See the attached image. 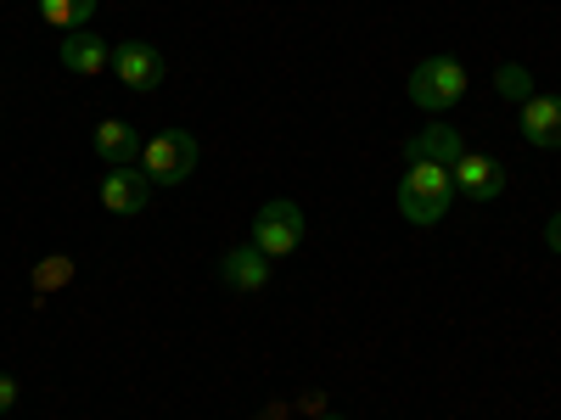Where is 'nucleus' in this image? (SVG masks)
Here are the masks:
<instances>
[{
    "label": "nucleus",
    "mask_w": 561,
    "mask_h": 420,
    "mask_svg": "<svg viewBox=\"0 0 561 420\" xmlns=\"http://www.w3.org/2000/svg\"><path fill=\"white\" fill-rule=\"evenodd\" d=\"M455 208V174L438 168V163H410V174L399 179V213L410 224H438L444 213Z\"/></svg>",
    "instance_id": "f257e3e1"
},
{
    "label": "nucleus",
    "mask_w": 561,
    "mask_h": 420,
    "mask_svg": "<svg viewBox=\"0 0 561 420\" xmlns=\"http://www.w3.org/2000/svg\"><path fill=\"white\" fill-rule=\"evenodd\" d=\"M197 158H203V147H197V135H185V129H163V135H152L147 147H140V174H147L152 185H185L192 179V168H197Z\"/></svg>",
    "instance_id": "f03ea898"
},
{
    "label": "nucleus",
    "mask_w": 561,
    "mask_h": 420,
    "mask_svg": "<svg viewBox=\"0 0 561 420\" xmlns=\"http://www.w3.org/2000/svg\"><path fill=\"white\" fill-rule=\"evenodd\" d=\"M404 96L421 107V113H449L460 96H466V68L455 57H427V62H415L410 84H404Z\"/></svg>",
    "instance_id": "7ed1b4c3"
},
{
    "label": "nucleus",
    "mask_w": 561,
    "mask_h": 420,
    "mask_svg": "<svg viewBox=\"0 0 561 420\" xmlns=\"http://www.w3.org/2000/svg\"><path fill=\"white\" fill-rule=\"evenodd\" d=\"M304 242V208L298 202H264L253 213V247L264 258H293Z\"/></svg>",
    "instance_id": "20e7f679"
},
{
    "label": "nucleus",
    "mask_w": 561,
    "mask_h": 420,
    "mask_svg": "<svg viewBox=\"0 0 561 420\" xmlns=\"http://www.w3.org/2000/svg\"><path fill=\"white\" fill-rule=\"evenodd\" d=\"M449 174H455V197H466V202H500L505 197V163L489 152H466Z\"/></svg>",
    "instance_id": "39448f33"
},
{
    "label": "nucleus",
    "mask_w": 561,
    "mask_h": 420,
    "mask_svg": "<svg viewBox=\"0 0 561 420\" xmlns=\"http://www.w3.org/2000/svg\"><path fill=\"white\" fill-rule=\"evenodd\" d=\"M113 73L124 79V90H158L163 84V51H152L147 39H118L113 45Z\"/></svg>",
    "instance_id": "423d86ee"
},
{
    "label": "nucleus",
    "mask_w": 561,
    "mask_h": 420,
    "mask_svg": "<svg viewBox=\"0 0 561 420\" xmlns=\"http://www.w3.org/2000/svg\"><path fill=\"white\" fill-rule=\"evenodd\" d=\"M57 62L68 73H79V79H102V68H113V45L102 34H90V28H73L57 45Z\"/></svg>",
    "instance_id": "0eeeda50"
},
{
    "label": "nucleus",
    "mask_w": 561,
    "mask_h": 420,
    "mask_svg": "<svg viewBox=\"0 0 561 420\" xmlns=\"http://www.w3.org/2000/svg\"><path fill=\"white\" fill-rule=\"evenodd\" d=\"M410 163H438V168H455L460 158H466V140H460V129L455 124H427V129H415L410 135Z\"/></svg>",
    "instance_id": "6e6552de"
},
{
    "label": "nucleus",
    "mask_w": 561,
    "mask_h": 420,
    "mask_svg": "<svg viewBox=\"0 0 561 420\" xmlns=\"http://www.w3.org/2000/svg\"><path fill=\"white\" fill-rule=\"evenodd\" d=\"M147 197H152V179L140 174V168H107V174H102V208H107V213L129 219V213L147 208Z\"/></svg>",
    "instance_id": "1a4fd4ad"
},
{
    "label": "nucleus",
    "mask_w": 561,
    "mask_h": 420,
    "mask_svg": "<svg viewBox=\"0 0 561 420\" xmlns=\"http://www.w3.org/2000/svg\"><path fill=\"white\" fill-rule=\"evenodd\" d=\"M270 264H275V258H264L253 242H248V247H230V253L219 258V280H225L230 292H264V287H270Z\"/></svg>",
    "instance_id": "9d476101"
},
{
    "label": "nucleus",
    "mask_w": 561,
    "mask_h": 420,
    "mask_svg": "<svg viewBox=\"0 0 561 420\" xmlns=\"http://www.w3.org/2000/svg\"><path fill=\"white\" fill-rule=\"evenodd\" d=\"M90 147H96V158L107 168H135L140 163V135L124 124V118H102L96 135H90Z\"/></svg>",
    "instance_id": "9b49d317"
},
{
    "label": "nucleus",
    "mask_w": 561,
    "mask_h": 420,
    "mask_svg": "<svg viewBox=\"0 0 561 420\" xmlns=\"http://www.w3.org/2000/svg\"><path fill=\"white\" fill-rule=\"evenodd\" d=\"M523 140L539 152H561V96L523 102Z\"/></svg>",
    "instance_id": "f8f14e48"
},
{
    "label": "nucleus",
    "mask_w": 561,
    "mask_h": 420,
    "mask_svg": "<svg viewBox=\"0 0 561 420\" xmlns=\"http://www.w3.org/2000/svg\"><path fill=\"white\" fill-rule=\"evenodd\" d=\"M39 18L51 23V28H90L96 0H39Z\"/></svg>",
    "instance_id": "ddd939ff"
},
{
    "label": "nucleus",
    "mask_w": 561,
    "mask_h": 420,
    "mask_svg": "<svg viewBox=\"0 0 561 420\" xmlns=\"http://www.w3.org/2000/svg\"><path fill=\"white\" fill-rule=\"evenodd\" d=\"M494 90H500L505 102H534V96H539V90H534V73H528L523 62H505V68L494 73Z\"/></svg>",
    "instance_id": "4468645a"
},
{
    "label": "nucleus",
    "mask_w": 561,
    "mask_h": 420,
    "mask_svg": "<svg viewBox=\"0 0 561 420\" xmlns=\"http://www.w3.org/2000/svg\"><path fill=\"white\" fill-rule=\"evenodd\" d=\"M68 275H73V264H68V258L57 253L51 264H45V269H39V287H62V280H68Z\"/></svg>",
    "instance_id": "2eb2a0df"
},
{
    "label": "nucleus",
    "mask_w": 561,
    "mask_h": 420,
    "mask_svg": "<svg viewBox=\"0 0 561 420\" xmlns=\"http://www.w3.org/2000/svg\"><path fill=\"white\" fill-rule=\"evenodd\" d=\"M18 393H23V387H18L12 376H0V415H12V409H18Z\"/></svg>",
    "instance_id": "dca6fc26"
},
{
    "label": "nucleus",
    "mask_w": 561,
    "mask_h": 420,
    "mask_svg": "<svg viewBox=\"0 0 561 420\" xmlns=\"http://www.w3.org/2000/svg\"><path fill=\"white\" fill-rule=\"evenodd\" d=\"M545 242H550V253H561V213H550V224H545Z\"/></svg>",
    "instance_id": "f3484780"
},
{
    "label": "nucleus",
    "mask_w": 561,
    "mask_h": 420,
    "mask_svg": "<svg viewBox=\"0 0 561 420\" xmlns=\"http://www.w3.org/2000/svg\"><path fill=\"white\" fill-rule=\"evenodd\" d=\"M325 420H343V415H325Z\"/></svg>",
    "instance_id": "a211bd4d"
}]
</instances>
